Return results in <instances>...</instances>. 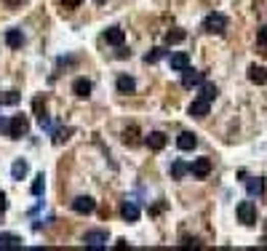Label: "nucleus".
Wrapping results in <instances>:
<instances>
[{"mask_svg":"<svg viewBox=\"0 0 267 251\" xmlns=\"http://www.w3.org/2000/svg\"><path fill=\"white\" fill-rule=\"evenodd\" d=\"M195 145H198V139H195V134H190V131H182L179 134V139H177V147L179 150H195Z\"/></svg>","mask_w":267,"mask_h":251,"instance_id":"nucleus-15","label":"nucleus"},{"mask_svg":"<svg viewBox=\"0 0 267 251\" xmlns=\"http://www.w3.org/2000/svg\"><path fill=\"white\" fill-rule=\"evenodd\" d=\"M69 136H72V128H56L54 131V145H62V142H67Z\"/></svg>","mask_w":267,"mask_h":251,"instance_id":"nucleus-25","label":"nucleus"},{"mask_svg":"<svg viewBox=\"0 0 267 251\" xmlns=\"http://www.w3.org/2000/svg\"><path fill=\"white\" fill-rule=\"evenodd\" d=\"M206 80V75L203 73H198V70H182V86L184 88H195V86H201V83Z\"/></svg>","mask_w":267,"mask_h":251,"instance_id":"nucleus-6","label":"nucleus"},{"mask_svg":"<svg viewBox=\"0 0 267 251\" xmlns=\"http://www.w3.org/2000/svg\"><path fill=\"white\" fill-rule=\"evenodd\" d=\"M8 209V200H6V193H0V214Z\"/></svg>","mask_w":267,"mask_h":251,"instance_id":"nucleus-31","label":"nucleus"},{"mask_svg":"<svg viewBox=\"0 0 267 251\" xmlns=\"http://www.w3.org/2000/svg\"><path fill=\"white\" fill-rule=\"evenodd\" d=\"M115 86H118V91H120V94H134V91H136V80H134V78H129V75H120Z\"/></svg>","mask_w":267,"mask_h":251,"instance_id":"nucleus-19","label":"nucleus"},{"mask_svg":"<svg viewBox=\"0 0 267 251\" xmlns=\"http://www.w3.org/2000/svg\"><path fill=\"white\" fill-rule=\"evenodd\" d=\"M30 134V121L27 115H14L8 121V139H21Z\"/></svg>","mask_w":267,"mask_h":251,"instance_id":"nucleus-1","label":"nucleus"},{"mask_svg":"<svg viewBox=\"0 0 267 251\" xmlns=\"http://www.w3.org/2000/svg\"><path fill=\"white\" fill-rule=\"evenodd\" d=\"M184 38H187V32H184V30H168V32H166V45H177V43H182Z\"/></svg>","mask_w":267,"mask_h":251,"instance_id":"nucleus-24","label":"nucleus"},{"mask_svg":"<svg viewBox=\"0 0 267 251\" xmlns=\"http://www.w3.org/2000/svg\"><path fill=\"white\" fill-rule=\"evenodd\" d=\"M257 43H259V45H262V49H264L262 54L267 56V25H264V27L259 30V32H257Z\"/></svg>","mask_w":267,"mask_h":251,"instance_id":"nucleus-29","label":"nucleus"},{"mask_svg":"<svg viewBox=\"0 0 267 251\" xmlns=\"http://www.w3.org/2000/svg\"><path fill=\"white\" fill-rule=\"evenodd\" d=\"M190 174L195 179H206L208 174H211V158H195L190 163Z\"/></svg>","mask_w":267,"mask_h":251,"instance_id":"nucleus-5","label":"nucleus"},{"mask_svg":"<svg viewBox=\"0 0 267 251\" xmlns=\"http://www.w3.org/2000/svg\"><path fill=\"white\" fill-rule=\"evenodd\" d=\"M94 3H99V6H102V3H107V0H94Z\"/></svg>","mask_w":267,"mask_h":251,"instance_id":"nucleus-34","label":"nucleus"},{"mask_svg":"<svg viewBox=\"0 0 267 251\" xmlns=\"http://www.w3.org/2000/svg\"><path fill=\"white\" fill-rule=\"evenodd\" d=\"M120 217L126 219V222H136L139 219V206L134 200H126L123 206H120Z\"/></svg>","mask_w":267,"mask_h":251,"instance_id":"nucleus-14","label":"nucleus"},{"mask_svg":"<svg viewBox=\"0 0 267 251\" xmlns=\"http://www.w3.org/2000/svg\"><path fill=\"white\" fill-rule=\"evenodd\" d=\"M216 94H219V88L214 86V83H206V80L201 83V97H203L206 102H214V99H216Z\"/></svg>","mask_w":267,"mask_h":251,"instance_id":"nucleus-21","label":"nucleus"},{"mask_svg":"<svg viewBox=\"0 0 267 251\" xmlns=\"http://www.w3.org/2000/svg\"><path fill=\"white\" fill-rule=\"evenodd\" d=\"M168 64H171V70L174 73H182V70H187L190 67V56L187 54H171V59H168Z\"/></svg>","mask_w":267,"mask_h":251,"instance_id":"nucleus-13","label":"nucleus"},{"mask_svg":"<svg viewBox=\"0 0 267 251\" xmlns=\"http://www.w3.org/2000/svg\"><path fill=\"white\" fill-rule=\"evenodd\" d=\"M19 91H6V94H0V104H19Z\"/></svg>","mask_w":267,"mask_h":251,"instance_id":"nucleus-26","label":"nucleus"},{"mask_svg":"<svg viewBox=\"0 0 267 251\" xmlns=\"http://www.w3.org/2000/svg\"><path fill=\"white\" fill-rule=\"evenodd\" d=\"M238 219H240V224H246V227L257 224V203H254V200H240L238 203Z\"/></svg>","mask_w":267,"mask_h":251,"instance_id":"nucleus-2","label":"nucleus"},{"mask_svg":"<svg viewBox=\"0 0 267 251\" xmlns=\"http://www.w3.org/2000/svg\"><path fill=\"white\" fill-rule=\"evenodd\" d=\"M6 43H8V49H21V43H25L21 30H8L6 32Z\"/></svg>","mask_w":267,"mask_h":251,"instance_id":"nucleus-18","label":"nucleus"},{"mask_svg":"<svg viewBox=\"0 0 267 251\" xmlns=\"http://www.w3.org/2000/svg\"><path fill=\"white\" fill-rule=\"evenodd\" d=\"M83 243L88 248H102L104 243H107V233H104V230H91V233L83 235Z\"/></svg>","mask_w":267,"mask_h":251,"instance_id":"nucleus-7","label":"nucleus"},{"mask_svg":"<svg viewBox=\"0 0 267 251\" xmlns=\"http://www.w3.org/2000/svg\"><path fill=\"white\" fill-rule=\"evenodd\" d=\"M104 40H107L110 45H120L126 43V32L120 30V27H110V30H104Z\"/></svg>","mask_w":267,"mask_h":251,"instance_id":"nucleus-10","label":"nucleus"},{"mask_svg":"<svg viewBox=\"0 0 267 251\" xmlns=\"http://www.w3.org/2000/svg\"><path fill=\"white\" fill-rule=\"evenodd\" d=\"M203 30L211 32V35H222L227 30V16L225 14H208L203 19Z\"/></svg>","mask_w":267,"mask_h":251,"instance_id":"nucleus-3","label":"nucleus"},{"mask_svg":"<svg viewBox=\"0 0 267 251\" xmlns=\"http://www.w3.org/2000/svg\"><path fill=\"white\" fill-rule=\"evenodd\" d=\"M72 94H75L78 99H88V97H91V80L78 78V80L72 83Z\"/></svg>","mask_w":267,"mask_h":251,"instance_id":"nucleus-12","label":"nucleus"},{"mask_svg":"<svg viewBox=\"0 0 267 251\" xmlns=\"http://www.w3.org/2000/svg\"><path fill=\"white\" fill-rule=\"evenodd\" d=\"M182 246H198V241L195 238H182Z\"/></svg>","mask_w":267,"mask_h":251,"instance_id":"nucleus-32","label":"nucleus"},{"mask_svg":"<svg viewBox=\"0 0 267 251\" xmlns=\"http://www.w3.org/2000/svg\"><path fill=\"white\" fill-rule=\"evenodd\" d=\"M80 3H83V0H62V6H64V8H78Z\"/></svg>","mask_w":267,"mask_h":251,"instance_id":"nucleus-30","label":"nucleus"},{"mask_svg":"<svg viewBox=\"0 0 267 251\" xmlns=\"http://www.w3.org/2000/svg\"><path fill=\"white\" fill-rule=\"evenodd\" d=\"M249 80L254 83V86H264V83H267V67L251 64L249 67Z\"/></svg>","mask_w":267,"mask_h":251,"instance_id":"nucleus-11","label":"nucleus"},{"mask_svg":"<svg viewBox=\"0 0 267 251\" xmlns=\"http://www.w3.org/2000/svg\"><path fill=\"white\" fill-rule=\"evenodd\" d=\"M123 142H126V145H129V147H136L139 142H142V139H139V128H136V126L126 128V131H123Z\"/></svg>","mask_w":267,"mask_h":251,"instance_id":"nucleus-22","label":"nucleus"},{"mask_svg":"<svg viewBox=\"0 0 267 251\" xmlns=\"http://www.w3.org/2000/svg\"><path fill=\"white\" fill-rule=\"evenodd\" d=\"M163 56H166V49H153L150 54H144V62L147 64H155L158 59H163Z\"/></svg>","mask_w":267,"mask_h":251,"instance_id":"nucleus-27","label":"nucleus"},{"mask_svg":"<svg viewBox=\"0 0 267 251\" xmlns=\"http://www.w3.org/2000/svg\"><path fill=\"white\" fill-rule=\"evenodd\" d=\"M264 246H267V235H264Z\"/></svg>","mask_w":267,"mask_h":251,"instance_id":"nucleus-35","label":"nucleus"},{"mask_svg":"<svg viewBox=\"0 0 267 251\" xmlns=\"http://www.w3.org/2000/svg\"><path fill=\"white\" fill-rule=\"evenodd\" d=\"M32 195H43V190H45V179H43V174H38L35 176V182H32Z\"/></svg>","mask_w":267,"mask_h":251,"instance_id":"nucleus-28","label":"nucleus"},{"mask_svg":"<svg viewBox=\"0 0 267 251\" xmlns=\"http://www.w3.org/2000/svg\"><path fill=\"white\" fill-rule=\"evenodd\" d=\"M27 171H30V166H27V161H14V166H11V176L14 179H25L27 176Z\"/></svg>","mask_w":267,"mask_h":251,"instance_id":"nucleus-20","label":"nucleus"},{"mask_svg":"<svg viewBox=\"0 0 267 251\" xmlns=\"http://www.w3.org/2000/svg\"><path fill=\"white\" fill-rule=\"evenodd\" d=\"M208 110H211V102H206L203 97H198V99H195V102L190 104V110H187V112H190L192 118H206V115H208Z\"/></svg>","mask_w":267,"mask_h":251,"instance_id":"nucleus-9","label":"nucleus"},{"mask_svg":"<svg viewBox=\"0 0 267 251\" xmlns=\"http://www.w3.org/2000/svg\"><path fill=\"white\" fill-rule=\"evenodd\" d=\"M184 174H190V166L184 163V161H174V163H171V176H174V179H182Z\"/></svg>","mask_w":267,"mask_h":251,"instance_id":"nucleus-23","label":"nucleus"},{"mask_svg":"<svg viewBox=\"0 0 267 251\" xmlns=\"http://www.w3.org/2000/svg\"><path fill=\"white\" fill-rule=\"evenodd\" d=\"M0 248H21V238L14 233H0Z\"/></svg>","mask_w":267,"mask_h":251,"instance_id":"nucleus-17","label":"nucleus"},{"mask_svg":"<svg viewBox=\"0 0 267 251\" xmlns=\"http://www.w3.org/2000/svg\"><path fill=\"white\" fill-rule=\"evenodd\" d=\"M129 54H131V51H126L123 45H120V51H118V59H126V56H129Z\"/></svg>","mask_w":267,"mask_h":251,"instance_id":"nucleus-33","label":"nucleus"},{"mask_svg":"<svg viewBox=\"0 0 267 251\" xmlns=\"http://www.w3.org/2000/svg\"><path fill=\"white\" fill-rule=\"evenodd\" d=\"M246 190L251 198H259L264 193V179L262 176H254V179H246Z\"/></svg>","mask_w":267,"mask_h":251,"instance_id":"nucleus-16","label":"nucleus"},{"mask_svg":"<svg viewBox=\"0 0 267 251\" xmlns=\"http://www.w3.org/2000/svg\"><path fill=\"white\" fill-rule=\"evenodd\" d=\"M166 134H160V131H153V134H150V136H144V145L150 147V150H153V152H160V150H163L166 147Z\"/></svg>","mask_w":267,"mask_h":251,"instance_id":"nucleus-8","label":"nucleus"},{"mask_svg":"<svg viewBox=\"0 0 267 251\" xmlns=\"http://www.w3.org/2000/svg\"><path fill=\"white\" fill-rule=\"evenodd\" d=\"M72 211L75 214H83V217H86V214H94L96 211V200L88 198V195H78L72 200Z\"/></svg>","mask_w":267,"mask_h":251,"instance_id":"nucleus-4","label":"nucleus"}]
</instances>
